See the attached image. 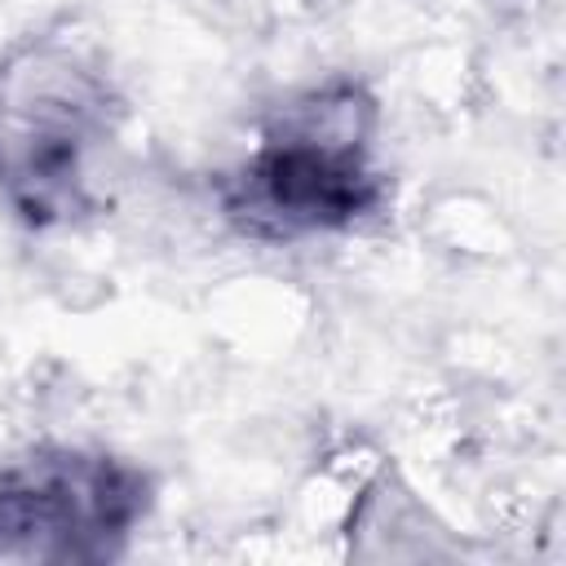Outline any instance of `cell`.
Wrapping results in <instances>:
<instances>
[{
    "instance_id": "obj_1",
    "label": "cell",
    "mask_w": 566,
    "mask_h": 566,
    "mask_svg": "<svg viewBox=\"0 0 566 566\" xmlns=\"http://www.w3.org/2000/svg\"><path fill=\"white\" fill-rule=\"evenodd\" d=\"M124 97L102 53L62 31L0 57V203L27 230L102 217L115 186Z\"/></svg>"
},
{
    "instance_id": "obj_2",
    "label": "cell",
    "mask_w": 566,
    "mask_h": 566,
    "mask_svg": "<svg viewBox=\"0 0 566 566\" xmlns=\"http://www.w3.org/2000/svg\"><path fill=\"white\" fill-rule=\"evenodd\" d=\"M376 119V97L358 80H327L287 97L261 142L217 181L226 221L261 243L367 221L389 190L371 164Z\"/></svg>"
},
{
    "instance_id": "obj_3",
    "label": "cell",
    "mask_w": 566,
    "mask_h": 566,
    "mask_svg": "<svg viewBox=\"0 0 566 566\" xmlns=\"http://www.w3.org/2000/svg\"><path fill=\"white\" fill-rule=\"evenodd\" d=\"M155 504L142 464L102 451L44 442L0 464V557L97 566L115 562Z\"/></svg>"
}]
</instances>
